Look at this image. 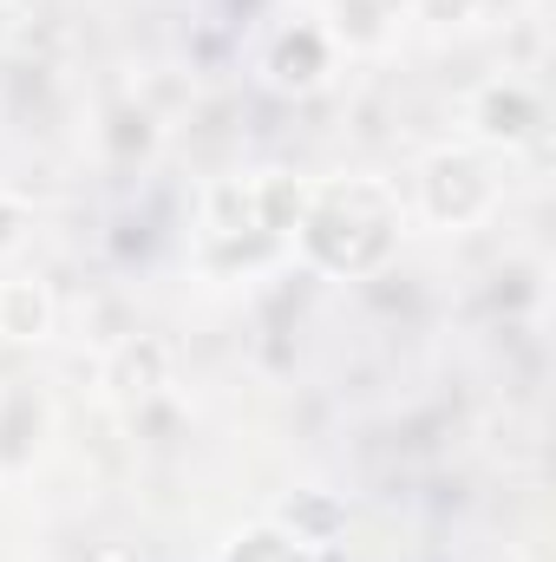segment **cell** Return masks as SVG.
I'll return each mask as SVG.
<instances>
[{
	"label": "cell",
	"mask_w": 556,
	"mask_h": 562,
	"mask_svg": "<svg viewBox=\"0 0 556 562\" xmlns=\"http://www.w3.org/2000/svg\"><path fill=\"white\" fill-rule=\"evenodd\" d=\"M407 229V203L380 177H327L308 183L294 216V249L321 276H374Z\"/></svg>",
	"instance_id": "6da1fadb"
},
{
	"label": "cell",
	"mask_w": 556,
	"mask_h": 562,
	"mask_svg": "<svg viewBox=\"0 0 556 562\" xmlns=\"http://www.w3.org/2000/svg\"><path fill=\"white\" fill-rule=\"evenodd\" d=\"M301 196H308V183H301V177H281V170L230 177V183H216V190H210L203 229H210V236L243 243V256H263V249H276V243H294Z\"/></svg>",
	"instance_id": "7a4b0ae2"
},
{
	"label": "cell",
	"mask_w": 556,
	"mask_h": 562,
	"mask_svg": "<svg viewBox=\"0 0 556 562\" xmlns=\"http://www.w3.org/2000/svg\"><path fill=\"white\" fill-rule=\"evenodd\" d=\"M419 210H425V223H438V229H471V223H485V216L498 210V177H491V164H485L478 150H465V144L432 150V157L419 164Z\"/></svg>",
	"instance_id": "3957f363"
},
{
	"label": "cell",
	"mask_w": 556,
	"mask_h": 562,
	"mask_svg": "<svg viewBox=\"0 0 556 562\" xmlns=\"http://www.w3.org/2000/svg\"><path fill=\"white\" fill-rule=\"evenodd\" d=\"M537 125H544V105H537V92L524 79H491V86L471 92V132H478V144L524 150L537 138Z\"/></svg>",
	"instance_id": "277c9868"
},
{
	"label": "cell",
	"mask_w": 556,
	"mask_h": 562,
	"mask_svg": "<svg viewBox=\"0 0 556 562\" xmlns=\"http://www.w3.org/2000/svg\"><path fill=\"white\" fill-rule=\"evenodd\" d=\"M327 72H334V40L314 20H301L294 33H281L276 46H269V79H276L281 92H314Z\"/></svg>",
	"instance_id": "5b68a950"
},
{
	"label": "cell",
	"mask_w": 556,
	"mask_h": 562,
	"mask_svg": "<svg viewBox=\"0 0 556 562\" xmlns=\"http://www.w3.org/2000/svg\"><path fill=\"white\" fill-rule=\"evenodd\" d=\"M105 386H112V400H125V406H144V400H157L164 386H170V347L164 340H125L119 353H112V367H105Z\"/></svg>",
	"instance_id": "8992f818"
},
{
	"label": "cell",
	"mask_w": 556,
	"mask_h": 562,
	"mask_svg": "<svg viewBox=\"0 0 556 562\" xmlns=\"http://www.w3.org/2000/svg\"><path fill=\"white\" fill-rule=\"evenodd\" d=\"M216 562H327V557H321V543H308L294 524H249V530H236V537L223 543Z\"/></svg>",
	"instance_id": "52a82bcc"
},
{
	"label": "cell",
	"mask_w": 556,
	"mask_h": 562,
	"mask_svg": "<svg viewBox=\"0 0 556 562\" xmlns=\"http://www.w3.org/2000/svg\"><path fill=\"white\" fill-rule=\"evenodd\" d=\"M0 334L7 340H46L53 334V294L40 276L0 281Z\"/></svg>",
	"instance_id": "ba28073f"
}]
</instances>
